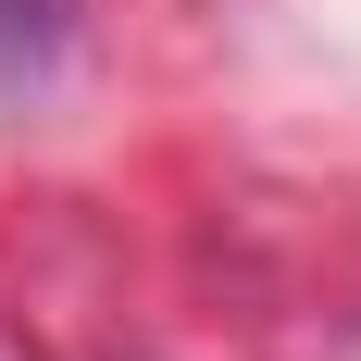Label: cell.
Here are the masks:
<instances>
[{
	"mask_svg": "<svg viewBox=\"0 0 361 361\" xmlns=\"http://www.w3.org/2000/svg\"><path fill=\"white\" fill-rule=\"evenodd\" d=\"M50 37V0H0V50H37Z\"/></svg>",
	"mask_w": 361,
	"mask_h": 361,
	"instance_id": "cell-1",
	"label": "cell"
}]
</instances>
